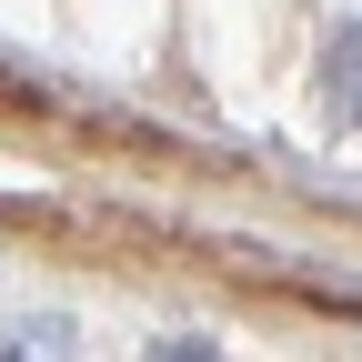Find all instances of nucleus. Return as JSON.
<instances>
[{"mask_svg": "<svg viewBox=\"0 0 362 362\" xmlns=\"http://www.w3.org/2000/svg\"><path fill=\"white\" fill-rule=\"evenodd\" d=\"M312 90H322V121L342 131V141H362V11H352V21H332Z\"/></svg>", "mask_w": 362, "mask_h": 362, "instance_id": "f257e3e1", "label": "nucleus"}, {"mask_svg": "<svg viewBox=\"0 0 362 362\" xmlns=\"http://www.w3.org/2000/svg\"><path fill=\"white\" fill-rule=\"evenodd\" d=\"M0 362H81V322L71 312H11L0 322Z\"/></svg>", "mask_w": 362, "mask_h": 362, "instance_id": "f03ea898", "label": "nucleus"}, {"mask_svg": "<svg viewBox=\"0 0 362 362\" xmlns=\"http://www.w3.org/2000/svg\"><path fill=\"white\" fill-rule=\"evenodd\" d=\"M141 362H221V342H211V332H161Z\"/></svg>", "mask_w": 362, "mask_h": 362, "instance_id": "7ed1b4c3", "label": "nucleus"}]
</instances>
